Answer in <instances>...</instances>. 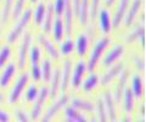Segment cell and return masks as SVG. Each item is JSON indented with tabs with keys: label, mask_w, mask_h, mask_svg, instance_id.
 Segmentation results:
<instances>
[{
	"label": "cell",
	"mask_w": 146,
	"mask_h": 122,
	"mask_svg": "<svg viewBox=\"0 0 146 122\" xmlns=\"http://www.w3.org/2000/svg\"><path fill=\"white\" fill-rule=\"evenodd\" d=\"M100 28L105 33H108L111 29V17L107 10H101L100 12Z\"/></svg>",
	"instance_id": "cell-16"
},
{
	"label": "cell",
	"mask_w": 146,
	"mask_h": 122,
	"mask_svg": "<svg viewBox=\"0 0 146 122\" xmlns=\"http://www.w3.org/2000/svg\"><path fill=\"white\" fill-rule=\"evenodd\" d=\"M36 95H38V89H36V87L34 84H32L28 89V92H27V100L33 101V100H35Z\"/></svg>",
	"instance_id": "cell-40"
},
{
	"label": "cell",
	"mask_w": 146,
	"mask_h": 122,
	"mask_svg": "<svg viewBox=\"0 0 146 122\" xmlns=\"http://www.w3.org/2000/svg\"><path fill=\"white\" fill-rule=\"evenodd\" d=\"M52 16H54V4H50L48 10L45 11V21L44 22V29L45 32H50L51 29V25H52Z\"/></svg>",
	"instance_id": "cell-25"
},
{
	"label": "cell",
	"mask_w": 146,
	"mask_h": 122,
	"mask_svg": "<svg viewBox=\"0 0 146 122\" xmlns=\"http://www.w3.org/2000/svg\"><path fill=\"white\" fill-rule=\"evenodd\" d=\"M135 65L140 71H145V61L141 60V57H139V56L135 57Z\"/></svg>",
	"instance_id": "cell-43"
},
{
	"label": "cell",
	"mask_w": 146,
	"mask_h": 122,
	"mask_svg": "<svg viewBox=\"0 0 146 122\" xmlns=\"http://www.w3.org/2000/svg\"><path fill=\"white\" fill-rule=\"evenodd\" d=\"M27 83H28V75L27 73L21 75L20 78L17 79V82L15 84V87H13L11 94H10V98H9L10 104H15L18 99H20V97L22 95V92H23V89H25Z\"/></svg>",
	"instance_id": "cell-3"
},
{
	"label": "cell",
	"mask_w": 146,
	"mask_h": 122,
	"mask_svg": "<svg viewBox=\"0 0 146 122\" xmlns=\"http://www.w3.org/2000/svg\"><path fill=\"white\" fill-rule=\"evenodd\" d=\"M99 4L100 0H91V5H90V19L95 20L98 16V11H99Z\"/></svg>",
	"instance_id": "cell-37"
},
{
	"label": "cell",
	"mask_w": 146,
	"mask_h": 122,
	"mask_svg": "<svg viewBox=\"0 0 146 122\" xmlns=\"http://www.w3.org/2000/svg\"><path fill=\"white\" fill-rule=\"evenodd\" d=\"M31 16H32V11L31 10H26L25 13L21 16V19L17 21V23L15 25V27H13V29L10 32V34H9L7 37V40L10 43H13L16 42V40L18 39V37L22 34V32H23L25 27L28 25V22L31 20Z\"/></svg>",
	"instance_id": "cell-2"
},
{
	"label": "cell",
	"mask_w": 146,
	"mask_h": 122,
	"mask_svg": "<svg viewBox=\"0 0 146 122\" xmlns=\"http://www.w3.org/2000/svg\"><path fill=\"white\" fill-rule=\"evenodd\" d=\"M131 92L136 98H141L144 92V85H143V79L139 76H135L133 78V87H131Z\"/></svg>",
	"instance_id": "cell-24"
},
{
	"label": "cell",
	"mask_w": 146,
	"mask_h": 122,
	"mask_svg": "<svg viewBox=\"0 0 146 122\" xmlns=\"http://www.w3.org/2000/svg\"><path fill=\"white\" fill-rule=\"evenodd\" d=\"M25 3L26 0H17L16 4H15V9H13V19H18L21 15L22 10H23V6H25Z\"/></svg>",
	"instance_id": "cell-36"
},
{
	"label": "cell",
	"mask_w": 146,
	"mask_h": 122,
	"mask_svg": "<svg viewBox=\"0 0 146 122\" xmlns=\"http://www.w3.org/2000/svg\"><path fill=\"white\" fill-rule=\"evenodd\" d=\"M85 70H86L85 62L79 61L78 65H77V67H76V70H74L73 77H72V85L73 87H78V85L80 84L82 79H83V76L85 73Z\"/></svg>",
	"instance_id": "cell-10"
},
{
	"label": "cell",
	"mask_w": 146,
	"mask_h": 122,
	"mask_svg": "<svg viewBox=\"0 0 146 122\" xmlns=\"http://www.w3.org/2000/svg\"><path fill=\"white\" fill-rule=\"evenodd\" d=\"M136 39H140L141 45H145V27L144 26H140L138 27L133 33H130L129 35L127 37V42H134Z\"/></svg>",
	"instance_id": "cell-20"
},
{
	"label": "cell",
	"mask_w": 146,
	"mask_h": 122,
	"mask_svg": "<svg viewBox=\"0 0 146 122\" xmlns=\"http://www.w3.org/2000/svg\"><path fill=\"white\" fill-rule=\"evenodd\" d=\"M123 70V64H117L112 67L111 70L107 71V73H105V76L101 78V84H107L111 81L116 77V76L119 75V72Z\"/></svg>",
	"instance_id": "cell-14"
},
{
	"label": "cell",
	"mask_w": 146,
	"mask_h": 122,
	"mask_svg": "<svg viewBox=\"0 0 146 122\" xmlns=\"http://www.w3.org/2000/svg\"><path fill=\"white\" fill-rule=\"evenodd\" d=\"M67 100H68V99H67L66 95L61 97L56 103H54V105L48 110V112L43 116V119H42V120H43V121H50V120H52L54 117L58 114V111H60L62 107L67 104Z\"/></svg>",
	"instance_id": "cell-6"
},
{
	"label": "cell",
	"mask_w": 146,
	"mask_h": 122,
	"mask_svg": "<svg viewBox=\"0 0 146 122\" xmlns=\"http://www.w3.org/2000/svg\"><path fill=\"white\" fill-rule=\"evenodd\" d=\"M16 73V66L15 64H9L7 67L4 70L1 77H0V87L1 88H6L10 81L12 79V77Z\"/></svg>",
	"instance_id": "cell-8"
},
{
	"label": "cell",
	"mask_w": 146,
	"mask_h": 122,
	"mask_svg": "<svg viewBox=\"0 0 146 122\" xmlns=\"http://www.w3.org/2000/svg\"><path fill=\"white\" fill-rule=\"evenodd\" d=\"M16 119H17L18 121H21V122H27V121L29 120V117L27 116L23 111L17 110V111H16Z\"/></svg>",
	"instance_id": "cell-42"
},
{
	"label": "cell",
	"mask_w": 146,
	"mask_h": 122,
	"mask_svg": "<svg viewBox=\"0 0 146 122\" xmlns=\"http://www.w3.org/2000/svg\"><path fill=\"white\" fill-rule=\"evenodd\" d=\"M98 110H99V119L101 121H106L107 120V114H106V109H105V104L102 100L98 101Z\"/></svg>",
	"instance_id": "cell-39"
},
{
	"label": "cell",
	"mask_w": 146,
	"mask_h": 122,
	"mask_svg": "<svg viewBox=\"0 0 146 122\" xmlns=\"http://www.w3.org/2000/svg\"><path fill=\"white\" fill-rule=\"evenodd\" d=\"M110 44V39L108 38H102L95 44V47L91 51V55L89 57V64H88V69L89 71H93L95 69V66L98 65L99 60L102 56V53L105 51V49L107 48V45Z\"/></svg>",
	"instance_id": "cell-1"
},
{
	"label": "cell",
	"mask_w": 146,
	"mask_h": 122,
	"mask_svg": "<svg viewBox=\"0 0 146 122\" xmlns=\"http://www.w3.org/2000/svg\"><path fill=\"white\" fill-rule=\"evenodd\" d=\"M60 71L56 70L54 73V77H52V82H51V88H50V95L51 98H56L57 95V90H58V85H60Z\"/></svg>",
	"instance_id": "cell-28"
},
{
	"label": "cell",
	"mask_w": 146,
	"mask_h": 122,
	"mask_svg": "<svg viewBox=\"0 0 146 122\" xmlns=\"http://www.w3.org/2000/svg\"><path fill=\"white\" fill-rule=\"evenodd\" d=\"M65 6H66V0H56V1H55L54 9H55V12H56L57 16H61L63 13Z\"/></svg>",
	"instance_id": "cell-38"
},
{
	"label": "cell",
	"mask_w": 146,
	"mask_h": 122,
	"mask_svg": "<svg viewBox=\"0 0 146 122\" xmlns=\"http://www.w3.org/2000/svg\"><path fill=\"white\" fill-rule=\"evenodd\" d=\"M88 12H89V0H80L78 17H79V21H80L82 25H86V21H88Z\"/></svg>",
	"instance_id": "cell-21"
},
{
	"label": "cell",
	"mask_w": 146,
	"mask_h": 122,
	"mask_svg": "<svg viewBox=\"0 0 146 122\" xmlns=\"http://www.w3.org/2000/svg\"><path fill=\"white\" fill-rule=\"evenodd\" d=\"M105 105H106V114L108 115L107 119L115 121L116 120V110H115V105H113V99L110 92L105 93Z\"/></svg>",
	"instance_id": "cell-13"
},
{
	"label": "cell",
	"mask_w": 146,
	"mask_h": 122,
	"mask_svg": "<svg viewBox=\"0 0 146 122\" xmlns=\"http://www.w3.org/2000/svg\"><path fill=\"white\" fill-rule=\"evenodd\" d=\"M42 77L45 79V81H49L51 78V62L49 60H44L43 61V66H42Z\"/></svg>",
	"instance_id": "cell-31"
},
{
	"label": "cell",
	"mask_w": 146,
	"mask_h": 122,
	"mask_svg": "<svg viewBox=\"0 0 146 122\" xmlns=\"http://www.w3.org/2000/svg\"><path fill=\"white\" fill-rule=\"evenodd\" d=\"M128 76H129V72L128 71H123L122 75H121V78L117 83V87H116V100L119 101L122 99V95L125 90V83H127V79H128Z\"/></svg>",
	"instance_id": "cell-12"
},
{
	"label": "cell",
	"mask_w": 146,
	"mask_h": 122,
	"mask_svg": "<svg viewBox=\"0 0 146 122\" xmlns=\"http://www.w3.org/2000/svg\"><path fill=\"white\" fill-rule=\"evenodd\" d=\"M7 121H10V116H9V114L5 111L0 110V122H7Z\"/></svg>",
	"instance_id": "cell-45"
},
{
	"label": "cell",
	"mask_w": 146,
	"mask_h": 122,
	"mask_svg": "<svg viewBox=\"0 0 146 122\" xmlns=\"http://www.w3.org/2000/svg\"><path fill=\"white\" fill-rule=\"evenodd\" d=\"M88 44L89 40L86 38V35H80L78 38V40H77V51H78L79 56L85 55L86 50H88Z\"/></svg>",
	"instance_id": "cell-26"
},
{
	"label": "cell",
	"mask_w": 146,
	"mask_h": 122,
	"mask_svg": "<svg viewBox=\"0 0 146 122\" xmlns=\"http://www.w3.org/2000/svg\"><path fill=\"white\" fill-rule=\"evenodd\" d=\"M45 6H44V4L43 3H40L38 7H36V10H35V15H34V19H35V22H36V25H40L42 22L44 21V17H45Z\"/></svg>",
	"instance_id": "cell-32"
},
{
	"label": "cell",
	"mask_w": 146,
	"mask_h": 122,
	"mask_svg": "<svg viewBox=\"0 0 146 122\" xmlns=\"http://www.w3.org/2000/svg\"><path fill=\"white\" fill-rule=\"evenodd\" d=\"M63 31H65V27H63V22L60 19V16H57L56 21H55V26H54V37L55 39L57 40H61L63 37Z\"/></svg>",
	"instance_id": "cell-27"
},
{
	"label": "cell",
	"mask_w": 146,
	"mask_h": 122,
	"mask_svg": "<svg viewBox=\"0 0 146 122\" xmlns=\"http://www.w3.org/2000/svg\"><path fill=\"white\" fill-rule=\"evenodd\" d=\"M99 82V78L96 75H90L86 81L83 83V89L85 92H90V90H93L95 87H96V84Z\"/></svg>",
	"instance_id": "cell-30"
},
{
	"label": "cell",
	"mask_w": 146,
	"mask_h": 122,
	"mask_svg": "<svg viewBox=\"0 0 146 122\" xmlns=\"http://www.w3.org/2000/svg\"><path fill=\"white\" fill-rule=\"evenodd\" d=\"M65 15H66V31L67 34L70 35L72 33V20H73V10L70 0H66V6H65Z\"/></svg>",
	"instance_id": "cell-18"
},
{
	"label": "cell",
	"mask_w": 146,
	"mask_h": 122,
	"mask_svg": "<svg viewBox=\"0 0 146 122\" xmlns=\"http://www.w3.org/2000/svg\"><path fill=\"white\" fill-rule=\"evenodd\" d=\"M123 51H124V48H123L122 45H116V47L113 48L112 50L108 51V54L106 55V57H105L104 66H106V67L112 66L113 62L117 61L118 59H119V57L123 55Z\"/></svg>",
	"instance_id": "cell-7"
},
{
	"label": "cell",
	"mask_w": 146,
	"mask_h": 122,
	"mask_svg": "<svg viewBox=\"0 0 146 122\" xmlns=\"http://www.w3.org/2000/svg\"><path fill=\"white\" fill-rule=\"evenodd\" d=\"M31 1H32V3H35V1H36V0H31Z\"/></svg>",
	"instance_id": "cell-48"
},
{
	"label": "cell",
	"mask_w": 146,
	"mask_h": 122,
	"mask_svg": "<svg viewBox=\"0 0 146 122\" xmlns=\"http://www.w3.org/2000/svg\"><path fill=\"white\" fill-rule=\"evenodd\" d=\"M123 94H124V109L129 114L134 109V94L131 92V89L124 90Z\"/></svg>",
	"instance_id": "cell-22"
},
{
	"label": "cell",
	"mask_w": 146,
	"mask_h": 122,
	"mask_svg": "<svg viewBox=\"0 0 146 122\" xmlns=\"http://www.w3.org/2000/svg\"><path fill=\"white\" fill-rule=\"evenodd\" d=\"M40 60V50H39V48H32V50H31V64L32 66H35V65H38V62Z\"/></svg>",
	"instance_id": "cell-35"
},
{
	"label": "cell",
	"mask_w": 146,
	"mask_h": 122,
	"mask_svg": "<svg viewBox=\"0 0 146 122\" xmlns=\"http://www.w3.org/2000/svg\"><path fill=\"white\" fill-rule=\"evenodd\" d=\"M66 120L68 121H73V122H85L86 119L78 112V110L76 107H68L66 110Z\"/></svg>",
	"instance_id": "cell-19"
},
{
	"label": "cell",
	"mask_w": 146,
	"mask_h": 122,
	"mask_svg": "<svg viewBox=\"0 0 146 122\" xmlns=\"http://www.w3.org/2000/svg\"><path fill=\"white\" fill-rule=\"evenodd\" d=\"M13 1L15 0H5V4H4V9H3V13H1V23H6L9 20V16L11 13V9L13 5Z\"/></svg>",
	"instance_id": "cell-29"
},
{
	"label": "cell",
	"mask_w": 146,
	"mask_h": 122,
	"mask_svg": "<svg viewBox=\"0 0 146 122\" xmlns=\"http://www.w3.org/2000/svg\"><path fill=\"white\" fill-rule=\"evenodd\" d=\"M71 70H72V62L70 60H67L65 62V66H63V73H62V79H60L61 83V88L65 92L68 87V83H70V77H71Z\"/></svg>",
	"instance_id": "cell-15"
},
{
	"label": "cell",
	"mask_w": 146,
	"mask_h": 122,
	"mask_svg": "<svg viewBox=\"0 0 146 122\" xmlns=\"http://www.w3.org/2000/svg\"><path fill=\"white\" fill-rule=\"evenodd\" d=\"M4 101V97L1 95V93H0V103H3Z\"/></svg>",
	"instance_id": "cell-47"
},
{
	"label": "cell",
	"mask_w": 146,
	"mask_h": 122,
	"mask_svg": "<svg viewBox=\"0 0 146 122\" xmlns=\"http://www.w3.org/2000/svg\"><path fill=\"white\" fill-rule=\"evenodd\" d=\"M73 48H74V43L72 42V40H66V42H63L62 45H61V51L63 55H70V54L73 51Z\"/></svg>",
	"instance_id": "cell-34"
},
{
	"label": "cell",
	"mask_w": 146,
	"mask_h": 122,
	"mask_svg": "<svg viewBox=\"0 0 146 122\" xmlns=\"http://www.w3.org/2000/svg\"><path fill=\"white\" fill-rule=\"evenodd\" d=\"M32 42V35L31 33H26L23 39H22L21 47H20V54H18V62H20V67H25L26 65V59L27 54H28V49Z\"/></svg>",
	"instance_id": "cell-5"
},
{
	"label": "cell",
	"mask_w": 146,
	"mask_h": 122,
	"mask_svg": "<svg viewBox=\"0 0 146 122\" xmlns=\"http://www.w3.org/2000/svg\"><path fill=\"white\" fill-rule=\"evenodd\" d=\"M11 55V50L9 47H4L0 50V69L5 66V62L9 60V57Z\"/></svg>",
	"instance_id": "cell-33"
},
{
	"label": "cell",
	"mask_w": 146,
	"mask_h": 122,
	"mask_svg": "<svg viewBox=\"0 0 146 122\" xmlns=\"http://www.w3.org/2000/svg\"><path fill=\"white\" fill-rule=\"evenodd\" d=\"M73 104V107H76L77 110H83V111H93L94 110V105L89 101H85V100H82V99H73L72 100Z\"/></svg>",
	"instance_id": "cell-23"
},
{
	"label": "cell",
	"mask_w": 146,
	"mask_h": 122,
	"mask_svg": "<svg viewBox=\"0 0 146 122\" xmlns=\"http://www.w3.org/2000/svg\"><path fill=\"white\" fill-rule=\"evenodd\" d=\"M48 94H49V92H48V89L45 87H43L42 89H40V92L38 93V95H36V98H35L33 110H32V119L36 120L40 116L42 110H43V106H44V103H45V100H46V98H48Z\"/></svg>",
	"instance_id": "cell-4"
},
{
	"label": "cell",
	"mask_w": 146,
	"mask_h": 122,
	"mask_svg": "<svg viewBox=\"0 0 146 122\" xmlns=\"http://www.w3.org/2000/svg\"><path fill=\"white\" fill-rule=\"evenodd\" d=\"M115 1H116V0H106V5H107V6H111Z\"/></svg>",
	"instance_id": "cell-46"
},
{
	"label": "cell",
	"mask_w": 146,
	"mask_h": 122,
	"mask_svg": "<svg viewBox=\"0 0 146 122\" xmlns=\"http://www.w3.org/2000/svg\"><path fill=\"white\" fill-rule=\"evenodd\" d=\"M140 5H141V0H134V3L131 4V7L129 9L128 15L125 17V26H130L131 23H133L136 13H138L139 9H140Z\"/></svg>",
	"instance_id": "cell-17"
},
{
	"label": "cell",
	"mask_w": 146,
	"mask_h": 122,
	"mask_svg": "<svg viewBox=\"0 0 146 122\" xmlns=\"http://www.w3.org/2000/svg\"><path fill=\"white\" fill-rule=\"evenodd\" d=\"M32 77H33L35 81H38V79L42 78V71H40L38 65L32 66Z\"/></svg>",
	"instance_id": "cell-41"
},
{
	"label": "cell",
	"mask_w": 146,
	"mask_h": 122,
	"mask_svg": "<svg viewBox=\"0 0 146 122\" xmlns=\"http://www.w3.org/2000/svg\"><path fill=\"white\" fill-rule=\"evenodd\" d=\"M39 42L42 43V45L45 48V50H46V53L49 54L51 57L54 59H58V51H57V49L54 47V44H51V42L45 37L44 34H40L39 35Z\"/></svg>",
	"instance_id": "cell-11"
},
{
	"label": "cell",
	"mask_w": 146,
	"mask_h": 122,
	"mask_svg": "<svg viewBox=\"0 0 146 122\" xmlns=\"http://www.w3.org/2000/svg\"><path fill=\"white\" fill-rule=\"evenodd\" d=\"M130 0H121L119 5H118V9L116 11V15H115V19H113V26L115 28L119 27V25L122 23V20L124 17V13H125V10L128 7V4H129Z\"/></svg>",
	"instance_id": "cell-9"
},
{
	"label": "cell",
	"mask_w": 146,
	"mask_h": 122,
	"mask_svg": "<svg viewBox=\"0 0 146 122\" xmlns=\"http://www.w3.org/2000/svg\"><path fill=\"white\" fill-rule=\"evenodd\" d=\"M79 5H80V0H73L72 10H73V12L76 13V16H78V12H79Z\"/></svg>",
	"instance_id": "cell-44"
}]
</instances>
